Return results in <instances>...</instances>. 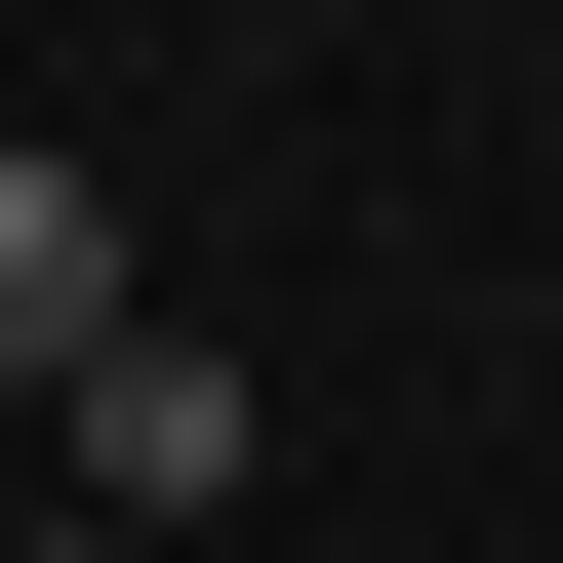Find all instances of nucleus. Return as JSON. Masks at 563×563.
I'll list each match as a JSON object with an SVG mask.
<instances>
[{
  "instance_id": "1",
  "label": "nucleus",
  "mask_w": 563,
  "mask_h": 563,
  "mask_svg": "<svg viewBox=\"0 0 563 563\" xmlns=\"http://www.w3.org/2000/svg\"><path fill=\"white\" fill-rule=\"evenodd\" d=\"M121 322H162V282H121V201H81V162H41V121H0V402H81V363H121Z\"/></svg>"
},
{
  "instance_id": "2",
  "label": "nucleus",
  "mask_w": 563,
  "mask_h": 563,
  "mask_svg": "<svg viewBox=\"0 0 563 563\" xmlns=\"http://www.w3.org/2000/svg\"><path fill=\"white\" fill-rule=\"evenodd\" d=\"M81 483H121V523H201V483H242V363H201V322H121V363H81Z\"/></svg>"
}]
</instances>
